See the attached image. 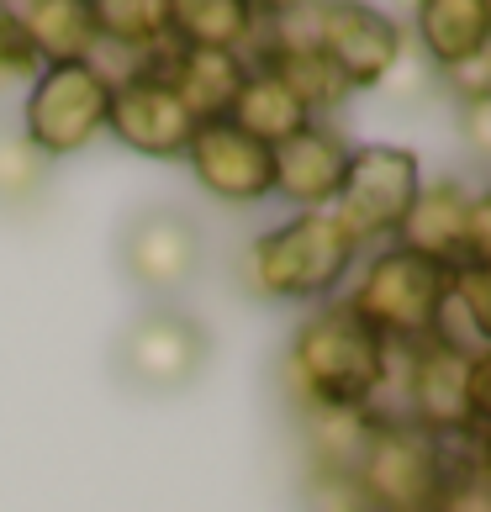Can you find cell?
Returning <instances> with one entry per match:
<instances>
[{
	"label": "cell",
	"mask_w": 491,
	"mask_h": 512,
	"mask_svg": "<svg viewBox=\"0 0 491 512\" xmlns=\"http://www.w3.org/2000/svg\"><path fill=\"white\" fill-rule=\"evenodd\" d=\"M391 375V344H381L344 301H317L296 322L280 354V391L301 412H360L375 407Z\"/></svg>",
	"instance_id": "1"
},
{
	"label": "cell",
	"mask_w": 491,
	"mask_h": 512,
	"mask_svg": "<svg viewBox=\"0 0 491 512\" xmlns=\"http://www.w3.org/2000/svg\"><path fill=\"white\" fill-rule=\"evenodd\" d=\"M360 264L354 243L333 212H296L286 222L264 227L238 259V286L264 301H333Z\"/></svg>",
	"instance_id": "2"
},
{
	"label": "cell",
	"mask_w": 491,
	"mask_h": 512,
	"mask_svg": "<svg viewBox=\"0 0 491 512\" xmlns=\"http://www.w3.org/2000/svg\"><path fill=\"white\" fill-rule=\"evenodd\" d=\"M444 296H449L444 264L412 254L402 243H386L381 254H370L365 275L354 280V291L344 296V307L360 317L381 344L407 349V344H423L433 333V317H439Z\"/></svg>",
	"instance_id": "3"
},
{
	"label": "cell",
	"mask_w": 491,
	"mask_h": 512,
	"mask_svg": "<svg viewBox=\"0 0 491 512\" xmlns=\"http://www.w3.org/2000/svg\"><path fill=\"white\" fill-rule=\"evenodd\" d=\"M106 111H111V80L96 64H43L37 80L27 85V106L16 127L53 164L85 154L106 132Z\"/></svg>",
	"instance_id": "4"
},
{
	"label": "cell",
	"mask_w": 491,
	"mask_h": 512,
	"mask_svg": "<svg viewBox=\"0 0 491 512\" xmlns=\"http://www.w3.org/2000/svg\"><path fill=\"white\" fill-rule=\"evenodd\" d=\"M418 191H423V169H418V154H412V148L365 143V148L349 154L344 185H338L328 212L365 249V243H375V238H396V227L407 222Z\"/></svg>",
	"instance_id": "5"
},
{
	"label": "cell",
	"mask_w": 491,
	"mask_h": 512,
	"mask_svg": "<svg viewBox=\"0 0 491 512\" xmlns=\"http://www.w3.org/2000/svg\"><path fill=\"white\" fill-rule=\"evenodd\" d=\"M206 359H212V333H206L201 317L175 307H148L122 328L117 349H111V370L132 391L169 396L191 386L206 370Z\"/></svg>",
	"instance_id": "6"
},
{
	"label": "cell",
	"mask_w": 491,
	"mask_h": 512,
	"mask_svg": "<svg viewBox=\"0 0 491 512\" xmlns=\"http://www.w3.org/2000/svg\"><path fill=\"white\" fill-rule=\"evenodd\" d=\"M444 486V444L412 428L407 417H381L354 470V491L375 512H428Z\"/></svg>",
	"instance_id": "7"
},
{
	"label": "cell",
	"mask_w": 491,
	"mask_h": 512,
	"mask_svg": "<svg viewBox=\"0 0 491 512\" xmlns=\"http://www.w3.org/2000/svg\"><path fill=\"white\" fill-rule=\"evenodd\" d=\"M301 27H307L312 48L333 64L349 96L354 90H381L391 69L407 59V32L370 6H344V0L301 6Z\"/></svg>",
	"instance_id": "8"
},
{
	"label": "cell",
	"mask_w": 491,
	"mask_h": 512,
	"mask_svg": "<svg viewBox=\"0 0 491 512\" xmlns=\"http://www.w3.org/2000/svg\"><path fill=\"white\" fill-rule=\"evenodd\" d=\"M117 264L132 291L143 296H175L201 270V227L180 206H143L122 222Z\"/></svg>",
	"instance_id": "9"
},
{
	"label": "cell",
	"mask_w": 491,
	"mask_h": 512,
	"mask_svg": "<svg viewBox=\"0 0 491 512\" xmlns=\"http://www.w3.org/2000/svg\"><path fill=\"white\" fill-rule=\"evenodd\" d=\"M106 132L127 148V154H143V159H185L191 132H196V117L175 101V90H169L159 74L132 69V74H122V80L111 85Z\"/></svg>",
	"instance_id": "10"
},
{
	"label": "cell",
	"mask_w": 491,
	"mask_h": 512,
	"mask_svg": "<svg viewBox=\"0 0 491 512\" xmlns=\"http://www.w3.org/2000/svg\"><path fill=\"white\" fill-rule=\"evenodd\" d=\"M185 164L206 196H217L222 206H259L275 196V164L270 148L254 143L249 132H238L228 117L222 122H201L191 132Z\"/></svg>",
	"instance_id": "11"
},
{
	"label": "cell",
	"mask_w": 491,
	"mask_h": 512,
	"mask_svg": "<svg viewBox=\"0 0 491 512\" xmlns=\"http://www.w3.org/2000/svg\"><path fill=\"white\" fill-rule=\"evenodd\" d=\"M349 154H354V143L333 122H307L301 132H291L286 143L270 148L275 196L291 201L296 212H328L338 185H344Z\"/></svg>",
	"instance_id": "12"
},
{
	"label": "cell",
	"mask_w": 491,
	"mask_h": 512,
	"mask_svg": "<svg viewBox=\"0 0 491 512\" xmlns=\"http://www.w3.org/2000/svg\"><path fill=\"white\" fill-rule=\"evenodd\" d=\"M470 206H476V191L460 180V175H444V180H428L418 201H412L407 222L396 227L391 243L423 254L444 270L465 264V238H470Z\"/></svg>",
	"instance_id": "13"
},
{
	"label": "cell",
	"mask_w": 491,
	"mask_h": 512,
	"mask_svg": "<svg viewBox=\"0 0 491 512\" xmlns=\"http://www.w3.org/2000/svg\"><path fill=\"white\" fill-rule=\"evenodd\" d=\"M412 37H418L428 69H455L491 48V6L486 0H423L412 11Z\"/></svg>",
	"instance_id": "14"
},
{
	"label": "cell",
	"mask_w": 491,
	"mask_h": 512,
	"mask_svg": "<svg viewBox=\"0 0 491 512\" xmlns=\"http://www.w3.org/2000/svg\"><path fill=\"white\" fill-rule=\"evenodd\" d=\"M11 16L32 43L37 64H90L101 48L90 27V0H27V6H11Z\"/></svg>",
	"instance_id": "15"
},
{
	"label": "cell",
	"mask_w": 491,
	"mask_h": 512,
	"mask_svg": "<svg viewBox=\"0 0 491 512\" xmlns=\"http://www.w3.org/2000/svg\"><path fill=\"white\" fill-rule=\"evenodd\" d=\"M301 449H307L312 481H354L360 454L375 433V412H301Z\"/></svg>",
	"instance_id": "16"
},
{
	"label": "cell",
	"mask_w": 491,
	"mask_h": 512,
	"mask_svg": "<svg viewBox=\"0 0 491 512\" xmlns=\"http://www.w3.org/2000/svg\"><path fill=\"white\" fill-rule=\"evenodd\" d=\"M90 27H96V53H122L127 74L169 43V0H90Z\"/></svg>",
	"instance_id": "17"
},
{
	"label": "cell",
	"mask_w": 491,
	"mask_h": 512,
	"mask_svg": "<svg viewBox=\"0 0 491 512\" xmlns=\"http://www.w3.org/2000/svg\"><path fill=\"white\" fill-rule=\"evenodd\" d=\"M259 27V6L249 0H169V37L180 48L243 53Z\"/></svg>",
	"instance_id": "18"
},
{
	"label": "cell",
	"mask_w": 491,
	"mask_h": 512,
	"mask_svg": "<svg viewBox=\"0 0 491 512\" xmlns=\"http://www.w3.org/2000/svg\"><path fill=\"white\" fill-rule=\"evenodd\" d=\"M228 122H233L238 132H249L254 143L275 148V143H286L291 132H301L307 122H317V117H312V111L291 96L286 85L275 80V74L249 69V80H243L238 101H233V111H228Z\"/></svg>",
	"instance_id": "19"
},
{
	"label": "cell",
	"mask_w": 491,
	"mask_h": 512,
	"mask_svg": "<svg viewBox=\"0 0 491 512\" xmlns=\"http://www.w3.org/2000/svg\"><path fill=\"white\" fill-rule=\"evenodd\" d=\"M48 191V159L22 138L16 122H0V212L22 217Z\"/></svg>",
	"instance_id": "20"
},
{
	"label": "cell",
	"mask_w": 491,
	"mask_h": 512,
	"mask_svg": "<svg viewBox=\"0 0 491 512\" xmlns=\"http://www.w3.org/2000/svg\"><path fill=\"white\" fill-rule=\"evenodd\" d=\"M449 296L460 301L481 333H491V264H455L449 270Z\"/></svg>",
	"instance_id": "21"
},
{
	"label": "cell",
	"mask_w": 491,
	"mask_h": 512,
	"mask_svg": "<svg viewBox=\"0 0 491 512\" xmlns=\"http://www.w3.org/2000/svg\"><path fill=\"white\" fill-rule=\"evenodd\" d=\"M37 53H32V43L22 37V27H16V16H11V6H0V85H16V80H37Z\"/></svg>",
	"instance_id": "22"
},
{
	"label": "cell",
	"mask_w": 491,
	"mask_h": 512,
	"mask_svg": "<svg viewBox=\"0 0 491 512\" xmlns=\"http://www.w3.org/2000/svg\"><path fill=\"white\" fill-rule=\"evenodd\" d=\"M439 80H444V90H449L460 106H465V101H486V96H491V48L476 53V59H465V64H455V69H444Z\"/></svg>",
	"instance_id": "23"
},
{
	"label": "cell",
	"mask_w": 491,
	"mask_h": 512,
	"mask_svg": "<svg viewBox=\"0 0 491 512\" xmlns=\"http://www.w3.org/2000/svg\"><path fill=\"white\" fill-rule=\"evenodd\" d=\"M460 138L470 148V159H481V164L491 159V96L460 106Z\"/></svg>",
	"instance_id": "24"
},
{
	"label": "cell",
	"mask_w": 491,
	"mask_h": 512,
	"mask_svg": "<svg viewBox=\"0 0 491 512\" xmlns=\"http://www.w3.org/2000/svg\"><path fill=\"white\" fill-rule=\"evenodd\" d=\"M312 486V512H375L354 481H307Z\"/></svg>",
	"instance_id": "25"
}]
</instances>
